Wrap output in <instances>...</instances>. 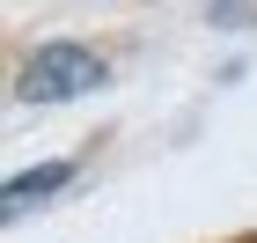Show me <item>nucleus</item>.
Wrapping results in <instances>:
<instances>
[{
  "label": "nucleus",
  "instance_id": "f257e3e1",
  "mask_svg": "<svg viewBox=\"0 0 257 243\" xmlns=\"http://www.w3.org/2000/svg\"><path fill=\"white\" fill-rule=\"evenodd\" d=\"M103 81H110V59L103 52H88L74 37H52V44H37L15 66V96L22 103H74V96H96Z\"/></svg>",
  "mask_w": 257,
  "mask_h": 243
},
{
  "label": "nucleus",
  "instance_id": "f03ea898",
  "mask_svg": "<svg viewBox=\"0 0 257 243\" xmlns=\"http://www.w3.org/2000/svg\"><path fill=\"white\" fill-rule=\"evenodd\" d=\"M66 184H74V162H37V170L8 177V192H0V214H8V221H22L30 206H44L52 192H66Z\"/></svg>",
  "mask_w": 257,
  "mask_h": 243
}]
</instances>
